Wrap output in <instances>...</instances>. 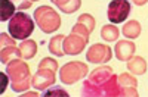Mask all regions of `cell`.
I'll use <instances>...</instances> for the list:
<instances>
[{
  "label": "cell",
  "mask_w": 148,
  "mask_h": 97,
  "mask_svg": "<svg viewBox=\"0 0 148 97\" xmlns=\"http://www.w3.org/2000/svg\"><path fill=\"white\" fill-rule=\"evenodd\" d=\"M6 74L10 78V87L15 93H24L31 86L33 75L30 72V66L24 59L15 57L6 65Z\"/></svg>",
  "instance_id": "cell-1"
},
{
  "label": "cell",
  "mask_w": 148,
  "mask_h": 97,
  "mask_svg": "<svg viewBox=\"0 0 148 97\" xmlns=\"http://www.w3.org/2000/svg\"><path fill=\"white\" fill-rule=\"evenodd\" d=\"M114 69L107 65H101L95 68L90 74H89V79L84 81L83 88H82V94L84 97H101V88L104 84L113 77Z\"/></svg>",
  "instance_id": "cell-2"
},
{
  "label": "cell",
  "mask_w": 148,
  "mask_h": 97,
  "mask_svg": "<svg viewBox=\"0 0 148 97\" xmlns=\"http://www.w3.org/2000/svg\"><path fill=\"white\" fill-rule=\"evenodd\" d=\"M34 22L45 34H52L61 27V16L51 6H40L34 12Z\"/></svg>",
  "instance_id": "cell-3"
},
{
  "label": "cell",
  "mask_w": 148,
  "mask_h": 97,
  "mask_svg": "<svg viewBox=\"0 0 148 97\" xmlns=\"http://www.w3.org/2000/svg\"><path fill=\"white\" fill-rule=\"evenodd\" d=\"M8 31L15 40H27L34 31V21L24 12H16L8 24Z\"/></svg>",
  "instance_id": "cell-4"
},
{
  "label": "cell",
  "mask_w": 148,
  "mask_h": 97,
  "mask_svg": "<svg viewBox=\"0 0 148 97\" xmlns=\"http://www.w3.org/2000/svg\"><path fill=\"white\" fill-rule=\"evenodd\" d=\"M89 74V68L84 62H68L59 71V79L65 86H73Z\"/></svg>",
  "instance_id": "cell-5"
},
{
  "label": "cell",
  "mask_w": 148,
  "mask_h": 97,
  "mask_svg": "<svg viewBox=\"0 0 148 97\" xmlns=\"http://www.w3.org/2000/svg\"><path fill=\"white\" fill-rule=\"evenodd\" d=\"M19 57V49L15 43V38L10 34H0V62L8 65L12 59Z\"/></svg>",
  "instance_id": "cell-6"
},
{
  "label": "cell",
  "mask_w": 148,
  "mask_h": 97,
  "mask_svg": "<svg viewBox=\"0 0 148 97\" xmlns=\"http://www.w3.org/2000/svg\"><path fill=\"white\" fill-rule=\"evenodd\" d=\"M129 13H130V3L127 0H113V2H110L107 16L111 24L125 22Z\"/></svg>",
  "instance_id": "cell-7"
},
{
  "label": "cell",
  "mask_w": 148,
  "mask_h": 97,
  "mask_svg": "<svg viewBox=\"0 0 148 97\" xmlns=\"http://www.w3.org/2000/svg\"><path fill=\"white\" fill-rule=\"evenodd\" d=\"M37 68L39 69H37V72L33 75L31 86L36 90L45 91L56 82V75H55L56 71H53L51 68H46V66H37Z\"/></svg>",
  "instance_id": "cell-8"
},
{
  "label": "cell",
  "mask_w": 148,
  "mask_h": 97,
  "mask_svg": "<svg viewBox=\"0 0 148 97\" xmlns=\"http://www.w3.org/2000/svg\"><path fill=\"white\" fill-rule=\"evenodd\" d=\"M86 59H88L90 63L102 65V63H107L113 59V52H111L110 46L101 44V43H95L89 47L88 53H86Z\"/></svg>",
  "instance_id": "cell-9"
},
{
  "label": "cell",
  "mask_w": 148,
  "mask_h": 97,
  "mask_svg": "<svg viewBox=\"0 0 148 97\" xmlns=\"http://www.w3.org/2000/svg\"><path fill=\"white\" fill-rule=\"evenodd\" d=\"M89 41L83 38L82 35L76 34V32H71L70 35H67V37L64 38V43H62V49H64V53L65 55H70V56H74V55H80L83 50L86 44H88Z\"/></svg>",
  "instance_id": "cell-10"
},
{
  "label": "cell",
  "mask_w": 148,
  "mask_h": 97,
  "mask_svg": "<svg viewBox=\"0 0 148 97\" xmlns=\"http://www.w3.org/2000/svg\"><path fill=\"white\" fill-rule=\"evenodd\" d=\"M117 82L120 87V93L123 97H138V79L133 74H121L117 75Z\"/></svg>",
  "instance_id": "cell-11"
},
{
  "label": "cell",
  "mask_w": 148,
  "mask_h": 97,
  "mask_svg": "<svg viewBox=\"0 0 148 97\" xmlns=\"http://www.w3.org/2000/svg\"><path fill=\"white\" fill-rule=\"evenodd\" d=\"M135 50H136V46H135L133 41L120 40V41H117V44L114 47V55L120 62H127L135 55Z\"/></svg>",
  "instance_id": "cell-12"
},
{
  "label": "cell",
  "mask_w": 148,
  "mask_h": 97,
  "mask_svg": "<svg viewBox=\"0 0 148 97\" xmlns=\"http://www.w3.org/2000/svg\"><path fill=\"white\" fill-rule=\"evenodd\" d=\"M123 35L129 40H135L138 38L141 32H142V27H141V22L136 21V19H130L127 21L125 25H123V30H121Z\"/></svg>",
  "instance_id": "cell-13"
},
{
  "label": "cell",
  "mask_w": 148,
  "mask_h": 97,
  "mask_svg": "<svg viewBox=\"0 0 148 97\" xmlns=\"http://www.w3.org/2000/svg\"><path fill=\"white\" fill-rule=\"evenodd\" d=\"M19 49V57L24 59V60H28V59H33L36 55H37V43L34 40H22V43L18 46Z\"/></svg>",
  "instance_id": "cell-14"
},
{
  "label": "cell",
  "mask_w": 148,
  "mask_h": 97,
  "mask_svg": "<svg viewBox=\"0 0 148 97\" xmlns=\"http://www.w3.org/2000/svg\"><path fill=\"white\" fill-rule=\"evenodd\" d=\"M51 2L67 15H71L74 12H77L82 6V0H51Z\"/></svg>",
  "instance_id": "cell-15"
},
{
  "label": "cell",
  "mask_w": 148,
  "mask_h": 97,
  "mask_svg": "<svg viewBox=\"0 0 148 97\" xmlns=\"http://www.w3.org/2000/svg\"><path fill=\"white\" fill-rule=\"evenodd\" d=\"M127 71L133 75H144L147 72V62L142 56H132L127 60Z\"/></svg>",
  "instance_id": "cell-16"
},
{
  "label": "cell",
  "mask_w": 148,
  "mask_h": 97,
  "mask_svg": "<svg viewBox=\"0 0 148 97\" xmlns=\"http://www.w3.org/2000/svg\"><path fill=\"white\" fill-rule=\"evenodd\" d=\"M15 5L12 0H0V21L6 22L15 15Z\"/></svg>",
  "instance_id": "cell-17"
},
{
  "label": "cell",
  "mask_w": 148,
  "mask_h": 97,
  "mask_svg": "<svg viewBox=\"0 0 148 97\" xmlns=\"http://www.w3.org/2000/svg\"><path fill=\"white\" fill-rule=\"evenodd\" d=\"M64 38H65V35L64 34H58L55 35V37H52L51 40H49V52H51L52 55L61 57V56H64V49H62V43H64Z\"/></svg>",
  "instance_id": "cell-18"
},
{
  "label": "cell",
  "mask_w": 148,
  "mask_h": 97,
  "mask_svg": "<svg viewBox=\"0 0 148 97\" xmlns=\"http://www.w3.org/2000/svg\"><path fill=\"white\" fill-rule=\"evenodd\" d=\"M119 34H120L119 28H117L116 25H113V24L104 25L102 30H101V37H102V40H105V41H108V43L116 41V40L119 38Z\"/></svg>",
  "instance_id": "cell-19"
},
{
  "label": "cell",
  "mask_w": 148,
  "mask_h": 97,
  "mask_svg": "<svg viewBox=\"0 0 148 97\" xmlns=\"http://www.w3.org/2000/svg\"><path fill=\"white\" fill-rule=\"evenodd\" d=\"M77 24H80V25H83L86 30H88L89 32H92L95 30V25H96V21L95 18L90 15V13H82L77 19Z\"/></svg>",
  "instance_id": "cell-20"
},
{
  "label": "cell",
  "mask_w": 148,
  "mask_h": 97,
  "mask_svg": "<svg viewBox=\"0 0 148 97\" xmlns=\"http://www.w3.org/2000/svg\"><path fill=\"white\" fill-rule=\"evenodd\" d=\"M45 97H68V91L59 88V87H55V88H51V90H45Z\"/></svg>",
  "instance_id": "cell-21"
},
{
  "label": "cell",
  "mask_w": 148,
  "mask_h": 97,
  "mask_svg": "<svg viewBox=\"0 0 148 97\" xmlns=\"http://www.w3.org/2000/svg\"><path fill=\"white\" fill-rule=\"evenodd\" d=\"M39 66H46V68H51L53 71H58V68H59L58 60L56 59H52V57H43L42 62L39 63Z\"/></svg>",
  "instance_id": "cell-22"
},
{
  "label": "cell",
  "mask_w": 148,
  "mask_h": 97,
  "mask_svg": "<svg viewBox=\"0 0 148 97\" xmlns=\"http://www.w3.org/2000/svg\"><path fill=\"white\" fill-rule=\"evenodd\" d=\"M71 32H76V34H79V35H82L83 38H86L89 41V37H90V32L86 30L83 25H80V24H77L76 22V25H74L73 28H71Z\"/></svg>",
  "instance_id": "cell-23"
},
{
  "label": "cell",
  "mask_w": 148,
  "mask_h": 97,
  "mask_svg": "<svg viewBox=\"0 0 148 97\" xmlns=\"http://www.w3.org/2000/svg\"><path fill=\"white\" fill-rule=\"evenodd\" d=\"M14 5L16 6L18 10H24V9H30L33 5V0H12Z\"/></svg>",
  "instance_id": "cell-24"
},
{
  "label": "cell",
  "mask_w": 148,
  "mask_h": 97,
  "mask_svg": "<svg viewBox=\"0 0 148 97\" xmlns=\"http://www.w3.org/2000/svg\"><path fill=\"white\" fill-rule=\"evenodd\" d=\"M10 81V78H9V75L8 74H2V90H0V93H5V88L8 87V82Z\"/></svg>",
  "instance_id": "cell-25"
},
{
  "label": "cell",
  "mask_w": 148,
  "mask_h": 97,
  "mask_svg": "<svg viewBox=\"0 0 148 97\" xmlns=\"http://www.w3.org/2000/svg\"><path fill=\"white\" fill-rule=\"evenodd\" d=\"M22 97H36V96H39V93H36V91H25V94H21Z\"/></svg>",
  "instance_id": "cell-26"
},
{
  "label": "cell",
  "mask_w": 148,
  "mask_h": 97,
  "mask_svg": "<svg viewBox=\"0 0 148 97\" xmlns=\"http://www.w3.org/2000/svg\"><path fill=\"white\" fill-rule=\"evenodd\" d=\"M132 2L136 5V6H144V5L148 2V0H132Z\"/></svg>",
  "instance_id": "cell-27"
},
{
  "label": "cell",
  "mask_w": 148,
  "mask_h": 97,
  "mask_svg": "<svg viewBox=\"0 0 148 97\" xmlns=\"http://www.w3.org/2000/svg\"><path fill=\"white\" fill-rule=\"evenodd\" d=\"M33 2H39V0H33Z\"/></svg>",
  "instance_id": "cell-28"
}]
</instances>
